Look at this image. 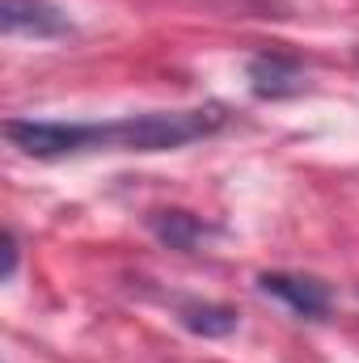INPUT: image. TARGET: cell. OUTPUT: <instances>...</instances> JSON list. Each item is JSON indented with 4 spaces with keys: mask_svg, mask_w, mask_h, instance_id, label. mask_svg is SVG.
<instances>
[{
    "mask_svg": "<svg viewBox=\"0 0 359 363\" xmlns=\"http://www.w3.org/2000/svg\"><path fill=\"white\" fill-rule=\"evenodd\" d=\"M224 127L220 106L199 110H148L118 123H97V148H127V152H170L182 144H194Z\"/></svg>",
    "mask_w": 359,
    "mask_h": 363,
    "instance_id": "obj_1",
    "label": "cell"
},
{
    "mask_svg": "<svg viewBox=\"0 0 359 363\" xmlns=\"http://www.w3.org/2000/svg\"><path fill=\"white\" fill-rule=\"evenodd\" d=\"M4 140L13 148H21L26 157L38 161H55V157H72L97 148V123H47V118H9L4 123Z\"/></svg>",
    "mask_w": 359,
    "mask_h": 363,
    "instance_id": "obj_2",
    "label": "cell"
},
{
    "mask_svg": "<svg viewBox=\"0 0 359 363\" xmlns=\"http://www.w3.org/2000/svg\"><path fill=\"white\" fill-rule=\"evenodd\" d=\"M258 287L275 296V300H283L296 317H313V321H321L326 313H330V287L321 283V279H309V274H258Z\"/></svg>",
    "mask_w": 359,
    "mask_h": 363,
    "instance_id": "obj_3",
    "label": "cell"
},
{
    "mask_svg": "<svg viewBox=\"0 0 359 363\" xmlns=\"http://www.w3.org/2000/svg\"><path fill=\"white\" fill-rule=\"evenodd\" d=\"M0 30L55 38V34H68V17L51 0H0Z\"/></svg>",
    "mask_w": 359,
    "mask_h": 363,
    "instance_id": "obj_4",
    "label": "cell"
},
{
    "mask_svg": "<svg viewBox=\"0 0 359 363\" xmlns=\"http://www.w3.org/2000/svg\"><path fill=\"white\" fill-rule=\"evenodd\" d=\"M250 89L267 101L279 97H292V93L304 89V68L292 60V55H279V51H263L250 60Z\"/></svg>",
    "mask_w": 359,
    "mask_h": 363,
    "instance_id": "obj_5",
    "label": "cell"
},
{
    "mask_svg": "<svg viewBox=\"0 0 359 363\" xmlns=\"http://www.w3.org/2000/svg\"><path fill=\"white\" fill-rule=\"evenodd\" d=\"M178 317L190 334H203V338H224V334L237 330V313L224 308V304H199L194 300V304H182Z\"/></svg>",
    "mask_w": 359,
    "mask_h": 363,
    "instance_id": "obj_6",
    "label": "cell"
},
{
    "mask_svg": "<svg viewBox=\"0 0 359 363\" xmlns=\"http://www.w3.org/2000/svg\"><path fill=\"white\" fill-rule=\"evenodd\" d=\"M148 224H153V233H157L165 245H174V250H190V245L203 237V224H199L190 211H157Z\"/></svg>",
    "mask_w": 359,
    "mask_h": 363,
    "instance_id": "obj_7",
    "label": "cell"
},
{
    "mask_svg": "<svg viewBox=\"0 0 359 363\" xmlns=\"http://www.w3.org/2000/svg\"><path fill=\"white\" fill-rule=\"evenodd\" d=\"M17 274V237L13 233H4V283Z\"/></svg>",
    "mask_w": 359,
    "mask_h": 363,
    "instance_id": "obj_8",
    "label": "cell"
}]
</instances>
